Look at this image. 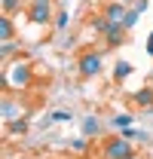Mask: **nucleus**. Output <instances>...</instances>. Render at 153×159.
<instances>
[{"label": "nucleus", "instance_id": "0eeeda50", "mask_svg": "<svg viewBox=\"0 0 153 159\" xmlns=\"http://www.w3.org/2000/svg\"><path fill=\"white\" fill-rule=\"evenodd\" d=\"M28 129H31V122L25 116H16V119L6 122V132H9V135H28Z\"/></svg>", "mask_w": 153, "mask_h": 159}, {"label": "nucleus", "instance_id": "aec40b11", "mask_svg": "<svg viewBox=\"0 0 153 159\" xmlns=\"http://www.w3.org/2000/svg\"><path fill=\"white\" fill-rule=\"evenodd\" d=\"M64 28H67V12L61 9V12L55 16V31H64Z\"/></svg>", "mask_w": 153, "mask_h": 159}, {"label": "nucleus", "instance_id": "f257e3e1", "mask_svg": "<svg viewBox=\"0 0 153 159\" xmlns=\"http://www.w3.org/2000/svg\"><path fill=\"white\" fill-rule=\"evenodd\" d=\"M101 67H104V55L98 52V49H89V52H83L80 61H76V70H80V77L83 80H92L101 74Z\"/></svg>", "mask_w": 153, "mask_h": 159}, {"label": "nucleus", "instance_id": "dca6fc26", "mask_svg": "<svg viewBox=\"0 0 153 159\" xmlns=\"http://www.w3.org/2000/svg\"><path fill=\"white\" fill-rule=\"evenodd\" d=\"M86 147H89V138H86V135L71 141V150H74V153H86Z\"/></svg>", "mask_w": 153, "mask_h": 159}, {"label": "nucleus", "instance_id": "f8f14e48", "mask_svg": "<svg viewBox=\"0 0 153 159\" xmlns=\"http://www.w3.org/2000/svg\"><path fill=\"white\" fill-rule=\"evenodd\" d=\"M0 113H3V119H6V122H9V119H16V101H3V104H0Z\"/></svg>", "mask_w": 153, "mask_h": 159}, {"label": "nucleus", "instance_id": "423d86ee", "mask_svg": "<svg viewBox=\"0 0 153 159\" xmlns=\"http://www.w3.org/2000/svg\"><path fill=\"white\" fill-rule=\"evenodd\" d=\"M126 12H129V6H126V3H119V0H114V3H107V6H104L107 21H123V19H126Z\"/></svg>", "mask_w": 153, "mask_h": 159}, {"label": "nucleus", "instance_id": "6e6552de", "mask_svg": "<svg viewBox=\"0 0 153 159\" xmlns=\"http://www.w3.org/2000/svg\"><path fill=\"white\" fill-rule=\"evenodd\" d=\"M132 70H135V67L129 64V61H116V64H114V80H116V83H123L126 77H132Z\"/></svg>", "mask_w": 153, "mask_h": 159}, {"label": "nucleus", "instance_id": "9d476101", "mask_svg": "<svg viewBox=\"0 0 153 159\" xmlns=\"http://www.w3.org/2000/svg\"><path fill=\"white\" fill-rule=\"evenodd\" d=\"M98 132H101V122H98L95 116H86V119H83V135H86V138H95Z\"/></svg>", "mask_w": 153, "mask_h": 159}, {"label": "nucleus", "instance_id": "2eb2a0df", "mask_svg": "<svg viewBox=\"0 0 153 159\" xmlns=\"http://www.w3.org/2000/svg\"><path fill=\"white\" fill-rule=\"evenodd\" d=\"M16 49H19V43H16V40H3V46H0L3 58H12V55H16Z\"/></svg>", "mask_w": 153, "mask_h": 159}, {"label": "nucleus", "instance_id": "9b49d317", "mask_svg": "<svg viewBox=\"0 0 153 159\" xmlns=\"http://www.w3.org/2000/svg\"><path fill=\"white\" fill-rule=\"evenodd\" d=\"M12 34H16L12 21H9V16H3L0 19V40H12Z\"/></svg>", "mask_w": 153, "mask_h": 159}, {"label": "nucleus", "instance_id": "7ed1b4c3", "mask_svg": "<svg viewBox=\"0 0 153 159\" xmlns=\"http://www.w3.org/2000/svg\"><path fill=\"white\" fill-rule=\"evenodd\" d=\"M31 77H34V74H31V64H28V61H16V64H9L3 83H6V86H19V89H21V86L31 83Z\"/></svg>", "mask_w": 153, "mask_h": 159}, {"label": "nucleus", "instance_id": "39448f33", "mask_svg": "<svg viewBox=\"0 0 153 159\" xmlns=\"http://www.w3.org/2000/svg\"><path fill=\"white\" fill-rule=\"evenodd\" d=\"M104 40H107V46H119V43L126 40V28H123V21H110V28H107Z\"/></svg>", "mask_w": 153, "mask_h": 159}, {"label": "nucleus", "instance_id": "4468645a", "mask_svg": "<svg viewBox=\"0 0 153 159\" xmlns=\"http://www.w3.org/2000/svg\"><path fill=\"white\" fill-rule=\"evenodd\" d=\"M132 122H135L132 113H116V116H114V125H116V129H129Z\"/></svg>", "mask_w": 153, "mask_h": 159}, {"label": "nucleus", "instance_id": "f3484780", "mask_svg": "<svg viewBox=\"0 0 153 159\" xmlns=\"http://www.w3.org/2000/svg\"><path fill=\"white\" fill-rule=\"evenodd\" d=\"M138 16H141L138 9H129V12H126V19H123V28H126V31H129V28H135V21H138Z\"/></svg>", "mask_w": 153, "mask_h": 159}, {"label": "nucleus", "instance_id": "1a4fd4ad", "mask_svg": "<svg viewBox=\"0 0 153 159\" xmlns=\"http://www.w3.org/2000/svg\"><path fill=\"white\" fill-rule=\"evenodd\" d=\"M135 104L138 107H153V89L150 86H144L141 92H135Z\"/></svg>", "mask_w": 153, "mask_h": 159}, {"label": "nucleus", "instance_id": "ddd939ff", "mask_svg": "<svg viewBox=\"0 0 153 159\" xmlns=\"http://www.w3.org/2000/svg\"><path fill=\"white\" fill-rule=\"evenodd\" d=\"M92 28H95L98 34H107V28H110L107 16H104V12H101V16H95V19H92Z\"/></svg>", "mask_w": 153, "mask_h": 159}, {"label": "nucleus", "instance_id": "6ab92c4d", "mask_svg": "<svg viewBox=\"0 0 153 159\" xmlns=\"http://www.w3.org/2000/svg\"><path fill=\"white\" fill-rule=\"evenodd\" d=\"M49 119H52V122H67V119H71V113H67V110H52V113H49Z\"/></svg>", "mask_w": 153, "mask_h": 159}, {"label": "nucleus", "instance_id": "f03ea898", "mask_svg": "<svg viewBox=\"0 0 153 159\" xmlns=\"http://www.w3.org/2000/svg\"><path fill=\"white\" fill-rule=\"evenodd\" d=\"M101 156L104 159H135V147L129 144V141L123 138H110L104 141V147H101Z\"/></svg>", "mask_w": 153, "mask_h": 159}, {"label": "nucleus", "instance_id": "a211bd4d", "mask_svg": "<svg viewBox=\"0 0 153 159\" xmlns=\"http://www.w3.org/2000/svg\"><path fill=\"white\" fill-rule=\"evenodd\" d=\"M16 9H21V0H3V12L6 16H12Z\"/></svg>", "mask_w": 153, "mask_h": 159}, {"label": "nucleus", "instance_id": "412c9836", "mask_svg": "<svg viewBox=\"0 0 153 159\" xmlns=\"http://www.w3.org/2000/svg\"><path fill=\"white\" fill-rule=\"evenodd\" d=\"M147 52L153 55V31H150V37H147Z\"/></svg>", "mask_w": 153, "mask_h": 159}, {"label": "nucleus", "instance_id": "20e7f679", "mask_svg": "<svg viewBox=\"0 0 153 159\" xmlns=\"http://www.w3.org/2000/svg\"><path fill=\"white\" fill-rule=\"evenodd\" d=\"M28 19L34 25H49V19H52V0H31Z\"/></svg>", "mask_w": 153, "mask_h": 159}]
</instances>
